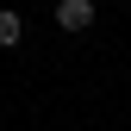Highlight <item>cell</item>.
I'll return each mask as SVG.
<instances>
[{
  "label": "cell",
  "instance_id": "obj_2",
  "mask_svg": "<svg viewBox=\"0 0 131 131\" xmlns=\"http://www.w3.org/2000/svg\"><path fill=\"white\" fill-rule=\"evenodd\" d=\"M19 38H25V19H19L13 6H0V50H13Z\"/></svg>",
  "mask_w": 131,
  "mask_h": 131
},
{
  "label": "cell",
  "instance_id": "obj_1",
  "mask_svg": "<svg viewBox=\"0 0 131 131\" xmlns=\"http://www.w3.org/2000/svg\"><path fill=\"white\" fill-rule=\"evenodd\" d=\"M56 25L62 31H88L94 25V0H56Z\"/></svg>",
  "mask_w": 131,
  "mask_h": 131
}]
</instances>
